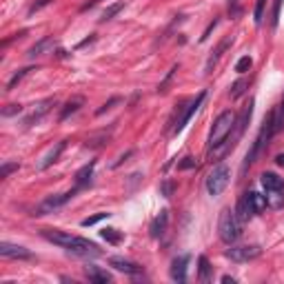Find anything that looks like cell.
I'll return each instance as SVG.
<instances>
[{
  "mask_svg": "<svg viewBox=\"0 0 284 284\" xmlns=\"http://www.w3.org/2000/svg\"><path fill=\"white\" fill-rule=\"evenodd\" d=\"M273 135H275V109H273V111H269V116L264 118V122H262V127H260V133H258V138L253 140L251 149H249L247 155H244L242 171H247V169L256 162L258 155H260L262 149H264V147L271 142V138H273Z\"/></svg>",
  "mask_w": 284,
  "mask_h": 284,
  "instance_id": "1",
  "label": "cell"
},
{
  "mask_svg": "<svg viewBox=\"0 0 284 284\" xmlns=\"http://www.w3.org/2000/svg\"><path fill=\"white\" fill-rule=\"evenodd\" d=\"M218 235L224 244H229V247L240 240V235H242V222L238 220L235 211L222 209L220 220H218Z\"/></svg>",
  "mask_w": 284,
  "mask_h": 284,
  "instance_id": "2",
  "label": "cell"
},
{
  "mask_svg": "<svg viewBox=\"0 0 284 284\" xmlns=\"http://www.w3.org/2000/svg\"><path fill=\"white\" fill-rule=\"evenodd\" d=\"M260 184L264 189L266 202L271 209H282L284 207V180L271 171H264L260 176Z\"/></svg>",
  "mask_w": 284,
  "mask_h": 284,
  "instance_id": "3",
  "label": "cell"
},
{
  "mask_svg": "<svg viewBox=\"0 0 284 284\" xmlns=\"http://www.w3.org/2000/svg\"><path fill=\"white\" fill-rule=\"evenodd\" d=\"M235 127V113L233 111H222L218 118H215L213 127H211L209 133V149L213 151L215 147H220L224 140L231 135V129Z\"/></svg>",
  "mask_w": 284,
  "mask_h": 284,
  "instance_id": "4",
  "label": "cell"
},
{
  "mask_svg": "<svg viewBox=\"0 0 284 284\" xmlns=\"http://www.w3.org/2000/svg\"><path fill=\"white\" fill-rule=\"evenodd\" d=\"M229 180H231V169L224 162L215 164L213 171L207 176V191H209V196H220L227 189Z\"/></svg>",
  "mask_w": 284,
  "mask_h": 284,
  "instance_id": "5",
  "label": "cell"
},
{
  "mask_svg": "<svg viewBox=\"0 0 284 284\" xmlns=\"http://www.w3.org/2000/svg\"><path fill=\"white\" fill-rule=\"evenodd\" d=\"M69 256H76V258H100L103 256V251H100V247L96 242H91V240L87 238H80V235H74V240H71V244L65 249Z\"/></svg>",
  "mask_w": 284,
  "mask_h": 284,
  "instance_id": "6",
  "label": "cell"
},
{
  "mask_svg": "<svg viewBox=\"0 0 284 284\" xmlns=\"http://www.w3.org/2000/svg\"><path fill=\"white\" fill-rule=\"evenodd\" d=\"M78 193V189H69V191H65V193H56V196H49V198H45L42 200V205L36 209V213L33 215H47V213H52V211H56V209H60L62 205H67V202L71 200V198Z\"/></svg>",
  "mask_w": 284,
  "mask_h": 284,
  "instance_id": "7",
  "label": "cell"
},
{
  "mask_svg": "<svg viewBox=\"0 0 284 284\" xmlns=\"http://www.w3.org/2000/svg\"><path fill=\"white\" fill-rule=\"evenodd\" d=\"M205 98H207V91H200V93L196 96V98H193L191 103H189V107H186L184 111H182V116L178 118V122L173 125V135H178L186 125H189V120H191V118L198 113V109H200L202 104H205Z\"/></svg>",
  "mask_w": 284,
  "mask_h": 284,
  "instance_id": "8",
  "label": "cell"
},
{
  "mask_svg": "<svg viewBox=\"0 0 284 284\" xmlns=\"http://www.w3.org/2000/svg\"><path fill=\"white\" fill-rule=\"evenodd\" d=\"M224 256L229 258V260L233 262H249V260H256V258L262 256V249L258 247V244H242V247H231L227 249V253Z\"/></svg>",
  "mask_w": 284,
  "mask_h": 284,
  "instance_id": "9",
  "label": "cell"
},
{
  "mask_svg": "<svg viewBox=\"0 0 284 284\" xmlns=\"http://www.w3.org/2000/svg\"><path fill=\"white\" fill-rule=\"evenodd\" d=\"M53 104H56V98H47V100H42V103L33 104L31 113H29V116L23 120V125H25V127H33V125H38V122H40L42 118L47 116V113L52 111Z\"/></svg>",
  "mask_w": 284,
  "mask_h": 284,
  "instance_id": "10",
  "label": "cell"
},
{
  "mask_svg": "<svg viewBox=\"0 0 284 284\" xmlns=\"http://www.w3.org/2000/svg\"><path fill=\"white\" fill-rule=\"evenodd\" d=\"M189 260H191V256H189V253H182V256L173 258L171 271H169L173 282H186V273H189Z\"/></svg>",
  "mask_w": 284,
  "mask_h": 284,
  "instance_id": "11",
  "label": "cell"
},
{
  "mask_svg": "<svg viewBox=\"0 0 284 284\" xmlns=\"http://www.w3.org/2000/svg\"><path fill=\"white\" fill-rule=\"evenodd\" d=\"M231 45H233V38H231V36H224L222 40L218 42V47H215L213 52H211V56L207 58V65H205V74H207V76H209L211 71H213V67L218 65V60L222 58V53L227 52V49H229Z\"/></svg>",
  "mask_w": 284,
  "mask_h": 284,
  "instance_id": "12",
  "label": "cell"
},
{
  "mask_svg": "<svg viewBox=\"0 0 284 284\" xmlns=\"http://www.w3.org/2000/svg\"><path fill=\"white\" fill-rule=\"evenodd\" d=\"M167 227H169V211L162 209L154 220H151V224H149V235H151L154 240H160L164 233H167Z\"/></svg>",
  "mask_w": 284,
  "mask_h": 284,
  "instance_id": "13",
  "label": "cell"
},
{
  "mask_svg": "<svg viewBox=\"0 0 284 284\" xmlns=\"http://www.w3.org/2000/svg\"><path fill=\"white\" fill-rule=\"evenodd\" d=\"M65 147H67V140H60V142H56L52 149L42 155L40 162H38V171H45V169H49L53 162H58V158H60V154L65 151Z\"/></svg>",
  "mask_w": 284,
  "mask_h": 284,
  "instance_id": "14",
  "label": "cell"
},
{
  "mask_svg": "<svg viewBox=\"0 0 284 284\" xmlns=\"http://www.w3.org/2000/svg\"><path fill=\"white\" fill-rule=\"evenodd\" d=\"M40 233H42V238H47L49 242L58 244V247H62V249H67L71 244V240H74V235H71V233L60 231V229H42Z\"/></svg>",
  "mask_w": 284,
  "mask_h": 284,
  "instance_id": "15",
  "label": "cell"
},
{
  "mask_svg": "<svg viewBox=\"0 0 284 284\" xmlns=\"http://www.w3.org/2000/svg\"><path fill=\"white\" fill-rule=\"evenodd\" d=\"M109 264H111L116 271L127 273V275H140L142 273V266L140 264H135V262H131V260H125V258H118V256L109 258Z\"/></svg>",
  "mask_w": 284,
  "mask_h": 284,
  "instance_id": "16",
  "label": "cell"
},
{
  "mask_svg": "<svg viewBox=\"0 0 284 284\" xmlns=\"http://www.w3.org/2000/svg\"><path fill=\"white\" fill-rule=\"evenodd\" d=\"M0 256L2 258H18V260H29L31 251L20 244H11V242H0Z\"/></svg>",
  "mask_w": 284,
  "mask_h": 284,
  "instance_id": "17",
  "label": "cell"
},
{
  "mask_svg": "<svg viewBox=\"0 0 284 284\" xmlns=\"http://www.w3.org/2000/svg\"><path fill=\"white\" fill-rule=\"evenodd\" d=\"M93 169H96V160H89L84 167H80L76 171V189H84V186L91 184V178H93Z\"/></svg>",
  "mask_w": 284,
  "mask_h": 284,
  "instance_id": "18",
  "label": "cell"
},
{
  "mask_svg": "<svg viewBox=\"0 0 284 284\" xmlns=\"http://www.w3.org/2000/svg\"><path fill=\"white\" fill-rule=\"evenodd\" d=\"M84 275L89 278V282H96V284L111 282V273H107L104 269H100V266H96V264H87V266H84Z\"/></svg>",
  "mask_w": 284,
  "mask_h": 284,
  "instance_id": "19",
  "label": "cell"
},
{
  "mask_svg": "<svg viewBox=\"0 0 284 284\" xmlns=\"http://www.w3.org/2000/svg\"><path fill=\"white\" fill-rule=\"evenodd\" d=\"M251 116H253V100H249V104L240 111V116L235 118V138H240V135L244 133L247 125L251 122Z\"/></svg>",
  "mask_w": 284,
  "mask_h": 284,
  "instance_id": "20",
  "label": "cell"
},
{
  "mask_svg": "<svg viewBox=\"0 0 284 284\" xmlns=\"http://www.w3.org/2000/svg\"><path fill=\"white\" fill-rule=\"evenodd\" d=\"M80 107H84V98L82 96H74V98H69L65 103V107H62V111H60V118L58 120L60 122H65L69 116H74V113H78L80 111Z\"/></svg>",
  "mask_w": 284,
  "mask_h": 284,
  "instance_id": "21",
  "label": "cell"
},
{
  "mask_svg": "<svg viewBox=\"0 0 284 284\" xmlns=\"http://www.w3.org/2000/svg\"><path fill=\"white\" fill-rule=\"evenodd\" d=\"M235 215H238V220H240L242 224L249 222V220L256 215V211H253L251 202H249V198H247V193H244V196L238 200V207H235Z\"/></svg>",
  "mask_w": 284,
  "mask_h": 284,
  "instance_id": "22",
  "label": "cell"
},
{
  "mask_svg": "<svg viewBox=\"0 0 284 284\" xmlns=\"http://www.w3.org/2000/svg\"><path fill=\"white\" fill-rule=\"evenodd\" d=\"M247 198H249V202H251L256 215L262 213V211L266 209V205H269V202H266V196H262V193H258V191H247Z\"/></svg>",
  "mask_w": 284,
  "mask_h": 284,
  "instance_id": "23",
  "label": "cell"
},
{
  "mask_svg": "<svg viewBox=\"0 0 284 284\" xmlns=\"http://www.w3.org/2000/svg\"><path fill=\"white\" fill-rule=\"evenodd\" d=\"M249 84H251V78H240V80H235V82L231 84V91H229V96H231L233 100H238L240 96H242V93L249 89Z\"/></svg>",
  "mask_w": 284,
  "mask_h": 284,
  "instance_id": "24",
  "label": "cell"
},
{
  "mask_svg": "<svg viewBox=\"0 0 284 284\" xmlns=\"http://www.w3.org/2000/svg\"><path fill=\"white\" fill-rule=\"evenodd\" d=\"M198 280H200V282H209L211 280V264H209V260H207V256L198 258Z\"/></svg>",
  "mask_w": 284,
  "mask_h": 284,
  "instance_id": "25",
  "label": "cell"
},
{
  "mask_svg": "<svg viewBox=\"0 0 284 284\" xmlns=\"http://www.w3.org/2000/svg\"><path fill=\"white\" fill-rule=\"evenodd\" d=\"M53 45V38H49V36H45L42 38L40 42H36V45L31 47V49H29V58H36V56H40L42 52H45V49H49V47Z\"/></svg>",
  "mask_w": 284,
  "mask_h": 284,
  "instance_id": "26",
  "label": "cell"
},
{
  "mask_svg": "<svg viewBox=\"0 0 284 284\" xmlns=\"http://www.w3.org/2000/svg\"><path fill=\"white\" fill-rule=\"evenodd\" d=\"M100 235H103V240H107L109 244H120L122 242V233L118 231V229L107 227V229H103V231H100Z\"/></svg>",
  "mask_w": 284,
  "mask_h": 284,
  "instance_id": "27",
  "label": "cell"
},
{
  "mask_svg": "<svg viewBox=\"0 0 284 284\" xmlns=\"http://www.w3.org/2000/svg\"><path fill=\"white\" fill-rule=\"evenodd\" d=\"M282 129H284V96L280 100V104L275 107V133H280Z\"/></svg>",
  "mask_w": 284,
  "mask_h": 284,
  "instance_id": "28",
  "label": "cell"
},
{
  "mask_svg": "<svg viewBox=\"0 0 284 284\" xmlns=\"http://www.w3.org/2000/svg\"><path fill=\"white\" fill-rule=\"evenodd\" d=\"M122 9H125V0H120V2H113L111 7H107V9H104V14H103V18H100V20H103V23H107V20H111L113 16H116L118 11H122Z\"/></svg>",
  "mask_w": 284,
  "mask_h": 284,
  "instance_id": "29",
  "label": "cell"
},
{
  "mask_svg": "<svg viewBox=\"0 0 284 284\" xmlns=\"http://www.w3.org/2000/svg\"><path fill=\"white\" fill-rule=\"evenodd\" d=\"M29 71H33V69H31V67H25V69L16 71V74H14V76H11V80H9V82H7V91H14V89H16V84H18V82H20V80H23V78H25V76H27V74H29Z\"/></svg>",
  "mask_w": 284,
  "mask_h": 284,
  "instance_id": "30",
  "label": "cell"
},
{
  "mask_svg": "<svg viewBox=\"0 0 284 284\" xmlns=\"http://www.w3.org/2000/svg\"><path fill=\"white\" fill-rule=\"evenodd\" d=\"M264 7H266V0H256V9H253V23L260 27L262 18H264Z\"/></svg>",
  "mask_w": 284,
  "mask_h": 284,
  "instance_id": "31",
  "label": "cell"
},
{
  "mask_svg": "<svg viewBox=\"0 0 284 284\" xmlns=\"http://www.w3.org/2000/svg\"><path fill=\"white\" fill-rule=\"evenodd\" d=\"M109 140V133L107 131H103L100 135H91V138L87 140V147H91V149H98V147H103L104 142Z\"/></svg>",
  "mask_w": 284,
  "mask_h": 284,
  "instance_id": "32",
  "label": "cell"
},
{
  "mask_svg": "<svg viewBox=\"0 0 284 284\" xmlns=\"http://www.w3.org/2000/svg\"><path fill=\"white\" fill-rule=\"evenodd\" d=\"M173 189H176V182L171 178H164L162 184H160V196L162 198H171L173 196Z\"/></svg>",
  "mask_w": 284,
  "mask_h": 284,
  "instance_id": "33",
  "label": "cell"
},
{
  "mask_svg": "<svg viewBox=\"0 0 284 284\" xmlns=\"http://www.w3.org/2000/svg\"><path fill=\"white\" fill-rule=\"evenodd\" d=\"M251 67H253L251 56H242L238 62H235V71H238V74H247V71L251 69Z\"/></svg>",
  "mask_w": 284,
  "mask_h": 284,
  "instance_id": "34",
  "label": "cell"
},
{
  "mask_svg": "<svg viewBox=\"0 0 284 284\" xmlns=\"http://www.w3.org/2000/svg\"><path fill=\"white\" fill-rule=\"evenodd\" d=\"M178 69H180V65H173L171 69H169L167 78H164L162 82H160V87H158V93H164V91H167V84H169V82H171V80H173V76L178 74Z\"/></svg>",
  "mask_w": 284,
  "mask_h": 284,
  "instance_id": "35",
  "label": "cell"
},
{
  "mask_svg": "<svg viewBox=\"0 0 284 284\" xmlns=\"http://www.w3.org/2000/svg\"><path fill=\"white\" fill-rule=\"evenodd\" d=\"M52 2H53V0H36V2H33V5L27 9V16L38 14V11H40V9H45V7H49V5H52Z\"/></svg>",
  "mask_w": 284,
  "mask_h": 284,
  "instance_id": "36",
  "label": "cell"
},
{
  "mask_svg": "<svg viewBox=\"0 0 284 284\" xmlns=\"http://www.w3.org/2000/svg\"><path fill=\"white\" fill-rule=\"evenodd\" d=\"M109 215L111 213H96V215H91V218H84L80 224H82V227H93V224H98L100 220H107Z\"/></svg>",
  "mask_w": 284,
  "mask_h": 284,
  "instance_id": "37",
  "label": "cell"
},
{
  "mask_svg": "<svg viewBox=\"0 0 284 284\" xmlns=\"http://www.w3.org/2000/svg\"><path fill=\"white\" fill-rule=\"evenodd\" d=\"M282 2H284V0H275V2H273V14H271V25H273V27H278V23H280V11H282Z\"/></svg>",
  "mask_w": 284,
  "mask_h": 284,
  "instance_id": "38",
  "label": "cell"
},
{
  "mask_svg": "<svg viewBox=\"0 0 284 284\" xmlns=\"http://www.w3.org/2000/svg\"><path fill=\"white\" fill-rule=\"evenodd\" d=\"M20 164L18 162H5L2 167H0V178H9L11 171H18Z\"/></svg>",
  "mask_w": 284,
  "mask_h": 284,
  "instance_id": "39",
  "label": "cell"
},
{
  "mask_svg": "<svg viewBox=\"0 0 284 284\" xmlns=\"http://www.w3.org/2000/svg\"><path fill=\"white\" fill-rule=\"evenodd\" d=\"M118 103H120V98H111V100H107V103H104L100 109H96V116H103V113H107L109 109H113V104H118Z\"/></svg>",
  "mask_w": 284,
  "mask_h": 284,
  "instance_id": "40",
  "label": "cell"
},
{
  "mask_svg": "<svg viewBox=\"0 0 284 284\" xmlns=\"http://www.w3.org/2000/svg\"><path fill=\"white\" fill-rule=\"evenodd\" d=\"M196 167V160L191 158V155H186V158H182L180 162H178V169H180V171H186V169H193Z\"/></svg>",
  "mask_w": 284,
  "mask_h": 284,
  "instance_id": "41",
  "label": "cell"
},
{
  "mask_svg": "<svg viewBox=\"0 0 284 284\" xmlns=\"http://www.w3.org/2000/svg\"><path fill=\"white\" fill-rule=\"evenodd\" d=\"M20 111H23V107H20V104H7V107L2 109V116H5V118H9V116H18Z\"/></svg>",
  "mask_w": 284,
  "mask_h": 284,
  "instance_id": "42",
  "label": "cell"
},
{
  "mask_svg": "<svg viewBox=\"0 0 284 284\" xmlns=\"http://www.w3.org/2000/svg\"><path fill=\"white\" fill-rule=\"evenodd\" d=\"M215 27H218V18H213V20H211V23H209V27H207V29H205V33H202V36H200V42H205L207 38L211 36V31H213Z\"/></svg>",
  "mask_w": 284,
  "mask_h": 284,
  "instance_id": "43",
  "label": "cell"
},
{
  "mask_svg": "<svg viewBox=\"0 0 284 284\" xmlns=\"http://www.w3.org/2000/svg\"><path fill=\"white\" fill-rule=\"evenodd\" d=\"M131 154H133V151H127V154H125V155H120V158H118V160H116V162H113V164H111V167H113V169H116V167H120V164H122V162H125V160H127V158H129V155H131Z\"/></svg>",
  "mask_w": 284,
  "mask_h": 284,
  "instance_id": "44",
  "label": "cell"
},
{
  "mask_svg": "<svg viewBox=\"0 0 284 284\" xmlns=\"http://www.w3.org/2000/svg\"><path fill=\"white\" fill-rule=\"evenodd\" d=\"M93 40H96V36H89L87 40H82V42H80V45H76V49H82L84 45H89V42H93Z\"/></svg>",
  "mask_w": 284,
  "mask_h": 284,
  "instance_id": "45",
  "label": "cell"
},
{
  "mask_svg": "<svg viewBox=\"0 0 284 284\" xmlns=\"http://www.w3.org/2000/svg\"><path fill=\"white\" fill-rule=\"evenodd\" d=\"M275 164H278V167H284V154L275 155Z\"/></svg>",
  "mask_w": 284,
  "mask_h": 284,
  "instance_id": "46",
  "label": "cell"
},
{
  "mask_svg": "<svg viewBox=\"0 0 284 284\" xmlns=\"http://www.w3.org/2000/svg\"><path fill=\"white\" fill-rule=\"evenodd\" d=\"M96 2H98V0H91V2H87V5H82V11H87L89 7H93V5H96Z\"/></svg>",
  "mask_w": 284,
  "mask_h": 284,
  "instance_id": "47",
  "label": "cell"
},
{
  "mask_svg": "<svg viewBox=\"0 0 284 284\" xmlns=\"http://www.w3.org/2000/svg\"><path fill=\"white\" fill-rule=\"evenodd\" d=\"M222 282H227V284H229V282H231V284H233V282H235V280H233V278H231V275H222Z\"/></svg>",
  "mask_w": 284,
  "mask_h": 284,
  "instance_id": "48",
  "label": "cell"
}]
</instances>
